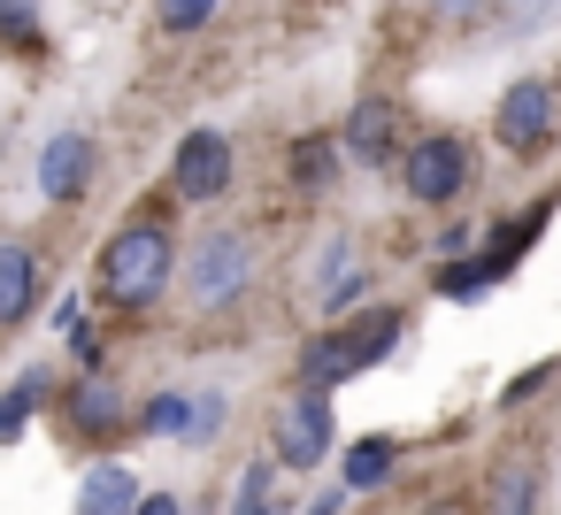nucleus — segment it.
Listing matches in <instances>:
<instances>
[{
  "label": "nucleus",
  "mask_w": 561,
  "mask_h": 515,
  "mask_svg": "<svg viewBox=\"0 0 561 515\" xmlns=\"http://www.w3.org/2000/svg\"><path fill=\"white\" fill-rule=\"evenodd\" d=\"M400 331H408V308H392V300H377V308H362V316H346V323H331V331H308V346H300V385H308V392L354 385L362 369H377V362L400 346Z\"/></svg>",
  "instance_id": "f257e3e1"
},
{
  "label": "nucleus",
  "mask_w": 561,
  "mask_h": 515,
  "mask_svg": "<svg viewBox=\"0 0 561 515\" xmlns=\"http://www.w3.org/2000/svg\"><path fill=\"white\" fill-rule=\"evenodd\" d=\"M170 285H178V231L162 216H139L101 247V293L116 308H154Z\"/></svg>",
  "instance_id": "f03ea898"
},
{
  "label": "nucleus",
  "mask_w": 561,
  "mask_h": 515,
  "mask_svg": "<svg viewBox=\"0 0 561 515\" xmlns=\"http://www.w3.org/2000/svg\"><path fill=\"white\" fill-rule=\"evenodd\" d=\"M178 285L193 308H231L247 285H254V239L247 231H201L185 254H178Z\"/></svg>",
  "instance_id": "7ed1b4c3"
},
{
  "label": "nucleus",
  "mask_w": 561,
  "mask_h": 515,
  "mask_svg": "<svg viewBox=\"0 0 561 515\" xmlns=\"http://www.w3.org/2000/svg\"><path fill=\"white\" fill-rule=\"evenodd\" d=\"M561 131V85L553 78H515L492 108V139L515 154V162H538Z\"/></svg>",
  "instance_id": "20e7f679"
},
{
  "label": "nucleus",
  "mask_w": 561,
  "mask_h": 515,
  "mask_svg": "<svg viewBox=\"0 0 561 515\" xmlns=\"http://www.w3.org/2000/svg\"><path fill=\"white\" fill-rule=\"evenodd\" d=\"M331 438H339V423H331V392H285L277 400V415H270V461L277 469H323L331 461Z\"/></svg>",
  "instance_id": "39448f33"
},
{
  "label": "nucleus",
  "mask_w": 561,
  "mask_h": 515,
  "mask_svg": "<svg viewBox=\"0 0 561 515\" xmlns=\"http://www.w3.org/2000/svg\"><path fill=\"white\" fill-rule=\"evenodd\" d=\"M400 185H408L415 208H446V201H461V193H469V147H461L454 131H423V139H408V154H400Z\"/></svg>",
  "instance_id": "423d86ee"
},
{
  "label": "nucleus",
  "mask_w": 561,
  "mask_h": 515,
  "mask_svg": "<svg viewBox=\"0 0 561 515\" xmlns=\"http://www.w3.org/2000/svg\"><path fill=\"white\" fill-rule=\"evenodd\" d=\"M538 224H546V208H530V216H523L507 239H492L484 254H469V262H446V270H438V293H446V300H477V293H492V285H500V277L523 262V247L538 239Z\"/></svg>",
  "instance_id": "0eeeda50"
},
{
  "label": "nucleus",
  "mask_w": 561,
  "mask_h": 515,
  "mask_svg": "<svg viewBox=\"0 0 561 515\" xmlns=\"http://www.w3.org/2000/svg\"><path fill=\"white\" fill-rule=\"evenodd\" d=\"M170 185H178L193 208L224 201V193H231V139H224V131H185V139H178V162H170Z\"/></svg>",
  "instance_id": "6e6552de"
},
{
  "label": "nucleus",
  "mask_w": 561,
  "mask_h": 515,
  "mask_svg": "<svg viewBox=\"0 0 561 515\" xmlns=\"http://www.w3.org/2000/svg\"><path fill=\"white\" fill-rule=\"evenodd\" d=\"M339 154L362 162V170H400L408 139H400V108L392 101H354L346 131H339Z\"/></svg>",
  "instance_id": "1a4fd4ad"
},
{
  "label": "nucleus",
  "mask_w": 561,
  "mask_h": 515,
  "mask_svg": "<svg viewBox=\"0 0 561 515\" xmlns=\"http://www.w3.org/2000/svg\"><path fill=\"white\" fill-rule=\"evenodd\" d=\"M308 300H316L323 316H346L354 300H369V262H362V247H354V239H331V247L316 254Z\"/></svg>",
  "instance_id": "9d476101"
},
{
  "label": "nucleus",
  "mask_w": 561,
  "mask_h": 515,
  "mask_svg": "<svg viewBox=\"0 0 561 515\" xmlns=\"http://www.w3.org/2000/svg\"><path fill=\"white\" fill-rule=\"evenodd\" d=\"M39 247L32 239H0V331H16V323H32V308H39Z\"/></svg>",
  "instance_id": "9b49d317"
},
{
  "label": "nucleus",
  "mask_w": 561,
  "mask_h": 515,
  "mask_svg": "<svg viewBox=\"0 0 561 515\" xmlns=\"http://www.w3.org/2000/svg\"><path fill=\"white\" fill-rule=\"evenodd\" d=\"M85 185H93V139L85 131H55L47 154H39V193L70 208V201H85Z\"/></svg>",
  "instance_id": "f8f14e48"
},
{
  "label": "nucleus",
  "mask_w": 561,
  "mask_h": 515,
  "mask_svg": "<svg viewBox=\"0 0 561 515\" xmlns=\"http://www.w3.org/2000/svg\"><path fill=\"white\" fill-rule=\"evenodd\" d=\"M62 415H70V431H78V438H108V431H124V423H131V400H124L108 377H85V385H70V392H62Z\"/></svg>",
  "instance_id": "ddd939ff"
},
{
  "label": "nucleus",
  "mask_w": 561,
  "mask_h": 515,
  "mask_svg": "<svg viewBox=\"0 0 561 515\" xmlns=\"http://www.w3.org/2000/svg\"><path fill=\"white\" fill-rule=\"evenodd\" d=\"M139 477L124 469V461H93L85 469V484H78V515H139Z\"/></svg>",
  "instance_id": "4468645a"
},
{
  "label": "nucleus",
  "mask_w": 561,
  "mask_h": 515,
  "mask_svg": "<svg viewBox=\"0 0 561 515\" xmlns=\"http://www.w3.org/2000/svg\"><path fill=\"white\" fill-rule=\"evenodd\" d=\"M484 515H538V461H500L484 484Z\"/></svg>",
  "instance_id": "2eb2a0df"
},
{
  "label": "nucleus",
  "mask_w": 561,
  "mask_h": 515,
  "mask_svg": "<svg viewBox=\"0 0 561 515\" xmlns=\"http://www.w3.org/2000/svg\"><path fill=\"white\" fill-rule=\"evenodd\" d=\"M392 469H400V438H392V431H369V438L346 446V492H369V484H385Z\"/></svg>",
  "instance_id": "dca6fc26"
},
{
  "label": "nucleus",
  "mask_w": 561,
  "mask_h": 515,
  "mask_svg": "<svg viewBox=\"0 0 561 515\" xmlns=\"http://www.w3.org/2000/svg\"><path fill=\"white\" fill-rule=\"evenodd\" d=\"M193 408H201V392H154V400L139 408V431H154V438H193Z\"/></svg>",
  "instance_id": "f3484780"
},
{
  "label": "nucleus",
  "mask_w": 561,
  "mask_h": 515,
  "mask_svg": "<svg viewBox=\"0 0 561 515\" xmlns=\"http://www.w3.org/2000/svg\"><path fill=\"white\" fill-rule=\"evenodd\" d=\"M39 400H47V377H39V369L0 392V446H16V438L32 431V408H39Z\"/></svg>",
  "instance_id": "a211bd4d"
},
{
  "label": "nucleus",
  "mask_w": 561,
  "mask_h": 515,
  "mask_svg": "<svg viewBox=\"0 0 561 515\" xmlns=\"http://www.w3.org/2000/svg\"><path fill=\"white\" fill-rule=\"evenodd\" d=\"M47 9V0H0V39H9V47H39V16Z\"/></svg>",
  "instance_id": "6ab92c4d"
},
{
  "label": "nucleus",
  "mask_w": 561,
  "mask_h": 515,
  "mask_svg": "<svg viewBox=\"0 0 561 515\" xmlns=\"http://www.w3.org/2000/svg\"><path fill=\"white\" fill-rule=\"evenodd\" d=\"M208 16H216V0H154V24H162V32H178V39H185V32H201Z\"/></svg>",
  "instance_id": "aec40b11"
},
{
  "label": "nucleus",
  "mask_w": 561,
  "mask_h": 515,
  "mask_svg": "<svg viewBox=\"0 0 561 515\" xmlns=\"http://www.w3.org/2000/svg\"><path fill=\"white\" fill-rule=\"evenodd\" d=\"M270 469H277V461H254V469L239 477V492H231V515H277V507H270Z\"/></svg>",
  "instance_id": "412c9836"
},
{
  "label": "nucleus",
  "mask_w": 561,
  "mask_h": 515,
  "mask_svg": "<svg viewBox=\"0 0 561 515\" xmlns=\"http://www.w3.org/2000/svg\"><path fill=\"white\" fill-rule=\"evenodd\" d=\"M293 170H300L308 185H331V170H339V139H300Z\"/></svg>",
  "instance_id": "4be33fe9"
},
{
  "label": "nucleus",
  "mask_w": 561,
  "mask_h": 515,
  "mask_svg": "<svg viewBox=\"0 0 561 515\" xmlns=\"http://www.w3.org/2000/svg\"><path fill=\"white\" fill-rule=\"evenodd\" d=\"M431 16H438V24H477L484 0H431Z\"/></svg>",
  "instance_id": "5701e85b"
},
{
  "label": "nucleus",
  "mask_w": 561,
  "mask_h": 515,
  "mask_svg": "<svg viewBox=\"0 0 561 515\" xmlns=\"http://www.w3.org/2000/svg\"><path fill=\"white\" fill-rule=\"evenodd\" d=\"M546 377H553V362H538V369H523V377H515V385H507V392H500V400H507V408H515V400H530V392H538V385H546Z\"/></svg>",
  "instance_id": "b1692460"
},
{
  "label": "nucleus",
  "mask_w": 561,
  "mask_h": 515,
  "mask_svg": "<svg viewBox=\"0 0 561 515\" xmlns=\"http://www.w3.org/2000/svg\"><path fill=\"white\" fill-rule=\"evenodd\" d=\"M139 515H185V507H178V492H147V500H139Z\"/></svg>",
  "instance_id": "393cba45"
},
{
  "label": "nucleus",
  "mask_w": 561,
  "mask_h": 515,
  "mask_svg": "<svg viewBox=\"0 0 561 515\" xmlns=\"http://www.w3.org/2000/svg\"><path fill=\"white\" fill-rule=\"evenodd\" d=\"M339 500H346V492H316V500H308V515H339Z\"/></svg>",
  "instance_id": "a878e982"
}]
</instances>
